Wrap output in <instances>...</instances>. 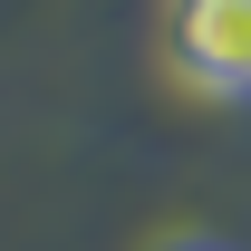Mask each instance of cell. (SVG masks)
Masks as SVG:
<instances>
[{"instance_id":"obj_1","label":"cell","mask_w":251,"mask_h":251,"mask_svg":"<svg viewBox=\"0 0 251 251\" xmlns=\"http://www.w3.org/2000/svg\"><path fill=\"white\" fill-rule=\"evenodd\" d=\"M164 77L222 106H251V0H164Z\"/></svg>"},{"instance_id":"obj_2","label":"cell","mask_w":251,"mask_h":251,"mask_svg":"<svg viewBox=\"0 0 251 251\" xmlns=\"http://www.w3.org/2000/svg\"><path fill=\"white\" fill-rule=\"evenodd\" d=\"M155 251H242V242H222V232H164Z\"/></svg>"}]
</instances>
